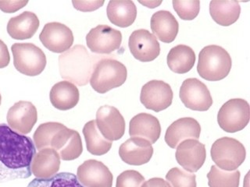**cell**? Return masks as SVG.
Masks as SVG:
<instances>
[{
	"mask_svg": "<svg viewBox=\"0 0 250 187\" xmlns=\"http://www.w3.org/2000/svg\"><path fill=\"white\" fill-rule=\"evenodd\" d=\"M232 61L229 53L218 45H208L199 55L197 71L208 81H219L230 73Z\"/></svg>",
	"mask_w": 250,
	"mask_h": 187,
	"instance_id": "obj_3",
	"label": "cell"
},
{
	"mask_svg": "<svg viewBox=\"0 0 250 187\" xmlns=\"http://www.w3.org/2000/svg\"><path fill=\"white\" fill-rule=\"evenodd\" d=\"M152 154L153 148L151 143L141 137H131L120 147L121 160L131 166H142L148 163Z\"/></svg>",
	"mask_w": 250,
	"mask_h": 187,
	"instance_id": "obj_18",
	"label": "cell"
},
{
	"mask_svg": "<svg viewBox=\"0 0 250 187\" xmlns=\"http://www.w3.org/2000/svg\"><path fill=\"white\" fill-rule=\"evenodd\" d=\"M106 12L109 21L117 27H129L136 19V6L130 0L109 1Z\"/></svg>",
	"mask_w": 250,
	"mask_h": 187,
	"instance_id": "obj_25",
	"label": "cell"
},
{
	"mask_svg": "<svg viewBox=\"0 0 250 187\" xmlns=\"http://www.w3.org/2000/svg\"><path fill=\"white\" fill-rule=\"evenodd\" d=\"M126 66L114 58H104L95 62L90 84L96 92L105 94L119 88L127 80Z\"/></svg>",
	"mask_w": 250,
	"mask_h": 187,
	"instance_id": "obj_4",
	"label": "cell"
},
{
	"mask_svg": "<svg viewBox=\"0 0 250 187\" xmlns=\"http://www.w3.org/2000/svg\"><path fill=\"white\" fill-rule=\"evenodd\" d=\"M200 133L201 127L197 120L190 117L182 118L168 127L165 134V142L170 148L174 149L184 140H198Z\"/></svg>",
	"mask_w": 250,
	"mask_h": 187,
	"instance_id": "obj_19",
	"label": "cell"
},
{
	"mask_svg": "<svg viewBox=\"0 0 250 187\" xmlns=\"http://www.w3.org/2000/svg\"><path fill=\"white\" fill-rule=\"evenodd\" d=\"M1 101H2V97H1V94H0V105H1Z\"/></svg>",
	"mask_w": 250,
	"mask_h": 187,
	"instance_id": "obj_39",
	"label": "cell"
},
{
	"mask_svg": "<svg viewBox=\"0 0 250 187\" xmlns=\"http://www.w3.org/2000/svg\"><path fill=\"white\" fill-rule=\"evenodd\" d=\"M94 64V58L83 45H75L59 56L61 77L78 86L88 84Z\"/></svg>",
	"mask_w": 250,
	"mask_h": 187,
	"instance_id": "obj_2",
	"label": "cell"
},
{
	"mask_svg": "<svg viewBox=\"0 0 250 187\" xmlns=\"http://www.w3.org/2000/svg\"><path fill=\"white\" fill-rule=\"evenodd\" d=\"M50 148L58 153L61 159L72 161L80 157L83 151L82 138L78 131L66 127L54 135L51 140Z\"/></svg>",
	"mask_w": 250,
	"mask_h": 187,
	"instance_id": "obj_16",
	"label": "cell"
},
{
	"mask_svg": "<svg viewBox=\"0 0 250 187\" xmlns=\"http://www.w3.org/2000/svg\"><path fill=\"white\" fill-rule=\"evenodd\" d=\"M173 92L169 84L162 80H151L142 88L140 101L147 109L159 112L172 104Z\"/></svg>",
	"mask_w": 250,
	"mask_h": 187,
	"instance_id": "obj_10",
	"label": "cell"
},
{
	"mask_svg": "<svg viewBox=\"0 0 250 187\" xmlns=\"http://www.w3.org/2000/svg\"><path fill=\"white\" fill-rule=\"evenodd\" d=\"M180 98L186 107L194 111H207L213 105L209 89L196 78H188L183 82Z\"/></svg>",
	"mask_w": 250,
	"mask_h": 187,
	"instance_id": "obj_8",
	"label": "cell"
},
{
	"mask_svg": "<svg viewBox=\"0 0 250 187\" xmlns=\"http://www.w3.org/2000/svg\"><path fill=\"white\" fill-rule=\"evenodd\" d=\"M142 187H171L167 182L161 178H152L145 182Z\"/></svg>",
	"mask_w": 250,
	"mask_h": 187,
	"instance_id": "obj_38",
	"label": "cell"
},
{
	"mask_svg": "<svg viewBox=\"0 0 250 187\" xmlns=\"http://www.w3.org/2000/svg\"><path fill=\"white\" fill-rule=\"evenodd\" d=\"M96 126L101 134L109 141L118 140L125 132V121L118 109L104 105L96 112Z\"/></svg>",
	"mask_w": 250,
	"mask_h": 187,
	"instance_id": "obj_12",
	"label": "cell"
},
{
	"mask_svg": "<svg viewBox=\"0 0 250 187\" xmlns=\"http://www.w3.org/2000/svg\"><path fill=\"white\" fill-rule=\"evenodd\" d=\"M83 134L87 150L90 154L100 156L106 154L111 149L112 141L106 140L98 130L96 120L89 121L84 125Z\"/></svg>",
	"mask_w": 250,
	"mask_h": 187,
	"instance_id": "obj_28",
	"label": "cell"
},
{
	"mask_svg": "<svg viewBox=\"0 0 250 187\" xmlns=\"http://www.w3.org/2000/svg\"><path fill=\"white\" fill-rule=\"evenodd\" d=\"M27 187H84L79 183L76 175L69 172H61L49 179H33Z\"/></svg>",
	"mask_w": 250,
	"mask_h": 187,
	"instance_id": "obj_30",
	"label": "cell"
},
{
	"mask_svg": "<svg viewBox=\"0 0 250 187\" xmlns=\"http://www.w3.org/2000/svg\"><path fill=\"white\" fill-rule=\"evenodd\" d=\"M211 158L217 167L226 171H234L246 159V148L242 143L231 137H222L213 143Z\"/></svg>",
	"mask_w": 250,
	"mask_h": 187,
	"instance_id": "obj_6",
	"label": "cell"
},
{
	"mask_svg": "<svg viewBox=\"0 0 250 187\" xmlns=\"http://www.w3.org/2000/svg\"><path fill=\"white\" fill-rule=\"evenodd\" d=\"M207 179L209 187H238L240 171L238 170L226 171L217 166H213L207 174Z\"/></svg>",
	"mask_w": 250,
	"mask_h": 187,
	"instance_id": "obj_29",
	"label": "cell"
},
{
	"mask_svg": "<svg viewBox=\"0 0 250 187\" xmlns=\"http://www.w3.org/2000/svg\"><path fill=\"white\" fill-rule=\"evenodd\" d=\"M241 6L237 1L214 0L209 3V14L219 25L230 26L238 20Z\"/></svg>",
	"mask_w": 250,
	"mask_h": 187,
	"instance_id": "obj_26",
	"label": "cell"
},
{
	"mask_svg": "<svg viewBox=\"0 0 250 187\" xmlns=\"http://www.w3.org/2000/svg\"><path fill=\"white\" fill-rule=\"evenodd\" d=\"M173 6L179 18L184 20L195 19L200 10V2L198 0H174Z\"/></svg>",
	"mask_w": 250,
	"mask_h": 187,
	"instance_id": "obj_33",
	"label": "cell"
},
{
	"mask_svg": "<svg viewBox=\"0 0 250 187\" xmlns=\"http://www.w3.org/2000/svg\"><path fill=\"white\" fill-rule=\"evenodd\" d=\"M196 176L187 171L173 168L166 175L167 182L171 187H196Z\"/></svg>",
	"mask_w": 250,
	"mask_h": 187,
	"instance_id": "obj_32",
	"label": "cell"
},
{
	"mask_svg": "<svg viewBox=\"0 0 250 187\" xmlns=\"http://www.w3.org/2000/svg\"><path fill=\"white\" fill-rule=\"evenodd\" d=\"M250 119V105L246 100L241 98L227 101L217 114L220 127L225 132L231 133L242 131L248 125Z\"/></svg>",
	"mask_w": 250,
	"mask_h": 187,
	"instance_id": "obj_7",
	"label": "cell"
},
{
	"mask_svg": "<svg viewBox=\"0 0 250 187\" xmlns=\"http://www.w3.org/2000/svg\"><path fill=\"white\" fill-rule=\"evenodd\" d=\"M86 42L92 53L110 54L120 49L122 35L121 31L109 26L98 25L88 32Z\"/></svg>",
	"mask_w": 250,
	"mask_h": 187,
	"instance_id": "obj_9",
	"label": "cell"
},
{
	"mask_svg": "<svg viewBox=\"0 0 250 187\" xmlns=\"http://www.w3.org/2000/svg\"><path fill=\"white\" fill-rule=\"evenodd\" d=\"M10 62V56L7 46L0 39V69L4 68L9 65Z\"/></svg>",
	"mask_w": 250,
	"mask_h": 187,
	"instance_id": "obj_37",
	"label": "cell"
},
{
	"mask_svg": "<svg viewBox=\"0 0 250 187\" xmlns=\"http://www.w3.org/2000/svg\"><path fill=\"white\" fill-rule=\"evenodd\" d=\"M145 178L135 170H127L118 175L116 187H142Z\"/></svg>",
	"mask_w": 250,
	"mask_h": 187,
	"instance_id": "obj_34",
	"label": "cell"
},
{
	"mask_svg": "<svg viewBox=\"0 0 250 187\" xmlns=\"http://www.w3.org/2000/svg\"><path fill=\"white\" fill-rule=\"evenodd\" d=\"M6 119L13 131L20 134H27L37 123V109L30 101H18L9 109Z\"/></svg>",
	"mask_w": 250,
	"mask_h": 187,
	"instance_id": "obj_15",
	"label": "cell"
},
{
	"mask_svg": "<svg viewBox=\"0 0 250 187\" xmlns=\"http://www.w3.org/2000/svg\"><path fill=\"white\" fill-rule=\"evenodd\" d=\"M35 154L36 148L30 137L0 124V183L29 178Z\"/></svg>",
	"mask_w": 250,
	"mask_h": 187,
	"instance_id": "obj_1",
	"label": "cell"
},
{
	"mask_svg": "<svg viewBox=\"0 0 250 187\" xmlns=\"http://www.w3.org/2000/svg\"><path fill=\"white\" fill-rule=\"evenodd\" d=\"M195 62V53L187 45H177L172 48L168 53V66L176 74H186L192 69Z\"/></svg>",
	"mask_w": 250,
	"mask_h": 187,
	"instance_id": "obj_27",
	"label": "cell"
},
{
	"mask_svg": "<svg viewBox=\"0 0 250 187\" xmlns=\"http://www.w3.org/2000/svg\"><path fill=\"white\" fill-rule=\"evenodd\" d=\"M151 29L154 36L164 43L175 40L179 24L174 15L167 10L156 12L151 18Z\"/></svg>",
	"mask_w": 250,
	"mask_h": 187,
	"instance_id": "obj_22",
	"label": "cell"
},
{
	"mask_svg": "<svg viewBox=\"0 0 250 187\" xmlns=\"http://www.w3.org/2000/svg\"><path fill=\"white\" fill-rule=\"evenodd\" d=\"M207 152L204 144L198 140H186L177 148L176 160L186 171L196 172L205 162Z\"/></svg>",
	"mask_w": 250,
	"mask_h": 187,
	"instance_id": "obj_17",
	"label": "cell"
},
{
	"mask_svg": "<svg viewBox=\"0 0 250 187\" xmlns=\"http://www.w3.org/2000/svg\"><path fill=\"white\" fill-rule=\"evenodd\" d=\"M79 91L76 86L69 81L59 82L50 91L49 98L53 107L66 111L76 106L79 101Z\"/></svg>",
	"mask_w": 250,
	"mask_h": 187,
	"instance_id": "obj_24",
	"label": "cell"
},
{
	"mask_svg": "<svg viewBox=\"0 0 250 187\" xmlns=\"http://www.w3.org/2000/svg\"><path fill=\"white\" fill-rule=\"evenodd\" d=\"M77 178L84 187H112L113 175L103 162L90 159L78 167Z\"/></svg>",
	"mask_w": 250,
	"mask_h": 187,
	"instance_id": "obj_14",
	"label": "cell"
},
{
	"mask_svg": "<svg viewBox=\"0 0 250 187\" xmlns=\"http://www.w3.org/2000/svg\"><path fill=\"white\" fill-rule=\"evenodd\" d=\"M129 49L140 62L154 60L160 53V45L154 35L146 29L136 30L129 37Z\"/></svg>",
	"mask_w": 250,
	"mask_h": 187,
	"instance_id": "obj_13",
	"label": "cell"
},
{
	"mask_svg": "<svg viewBox=\"0 0 250 187\" xmlns=\"http://www.w3.org/2000/svg\"><path fill=\"white\" fill-rule=\"evenodd\" d=\"M62 123L49 122L42 123L38 127L34 133L33 140L35 148L38 150L50 148L51 140L54 135L63 128Z\"/></svg>",
	"mask_w": 250,
	"mask_h": 187,
	"instance_id": "obj_31",
	"label": "cell"
},
{
	"mask_svg": "<svg viewBox=\"0 0 250 187\" xmlns=\"http://www.w3.org/2000/svg\"><path fill=\"white\" fill-rule=\"evenodd\" d=\"M14 65L21 74L38 76L46 66V56L40 48L32 43H15L11 47Z\"/></svg>",
	"mask_w": 250,
	"mask_h": 187,
	"instance_id": "obj_5",
	"label": "cell"
},
{
	"mask_svg": "<svg viewBox=\"0 0 250 187\" xmlns=\"http://www.w3.org/2000/svg\"><path fill=\"white\" fill-rule=\"evenodd\" d=\"M74 7L82 12L94 11L101 7L104 4V0L100 1H72Z\"/></svg>",
	"mask_w": 250,
	"mask_h": 187,
	"instance_id": "obj_35",
	"label": "cell"
},
{
	"mask_svg": "<svg viewBox=\"0 0 250 187\" xmlns=\"http://www.w3.org/2000/svg\"><path fill=\"white\" fill-rule=\"evenodd\" d=\"M61 167V157L54 149L48 148L39 150L31 162V173L37 179H49L57 175Z\"/></svg>",
	"mask_w": 250,
	"mask_h": 187,
	"instance_id": "obj_20",
	"label": "cell"
},
{
	"mask_svg": "<svg viewBox=\"0 0 250 187\" xmlns=\"http://www.w3.org/2000/svg\"><path fill=\"white\" fill-rule=\"evenodd\" d=\"M161 127L158 119L148 113H140L133 117L129 125L131 137L146 139L152 144L160 138Z\"/></svg>",
	"mask_w": 250,
	"mask_h": 187,
	"instance_id": "obj_21",
	"label": "cell"
},
{
	"mask_svg": "<svg viewBox=\"0 0 250 187\" xmlns=\"http://www.w3.org/2000/svg\"><path fill=\"white\" fill-rule=\"evenodd\" d=\"M39 39L47 49L55 53H65L74 43L72 31L58 22L46 23L39 35Z\"/></svg>",
	"mask_w": 250,
	"mask_h": 187,
	"instance_id": "obj_11",
	"label": "cell"
},
{
	"mask_svg": "<svg viewBox=\"0 0 250 187\" xmlns=\"http://www.w3.org/2000/svg\"><path fill=\"white\" fill-rule=\"evenodd\" d=\"M27 0H21V1H0V10L4 13L12 14L18 11L20 9L24 7L27 5Z\"/></svg>",
	"mask_w": 250,
	"mask_h": 187,
	"instance_id": "obj_36",
	"label": "cell"
},
{
	"mask_svg": "<svg viewBox=\"0 0 250 187\" xmlns=\"http://www.w3.org/2000/svg\"><path fill=\"white\" fill-rule=\"evenodd\" d=\"M39 23L36 14L32 12H23L9 20L7 32L12 38L17 40L31 38L39 29Z\"/></svg>",
	"mask_w": 250,
	"mask_h": 187,
	"instance_id": "obj_23",
	"label": "cell"
}]
</instances>
